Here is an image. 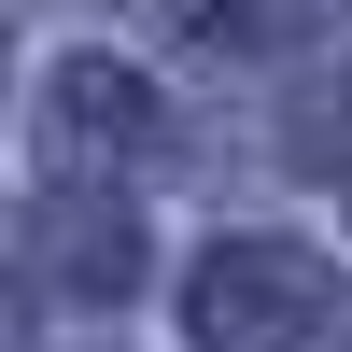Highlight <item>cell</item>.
I'll return each instance as SVG.
<instances>
[{
	"instance_id": "2",
	"label": "cell",
	"mask_w": 352,
	"mask_h": 352,
	"mask_svg": "<svg viewBox=\"0 0 352 352\" xmlns=\"http://www.w3.org/2000/svg\"><path fill=\"white\" fill-rule=\"evenodd\" d=\"M56 141H71V155H113V141H155V99H141L127 71H99V56H85V71H56Z\"/></svg>"
},
{
	"instance_id": "1",
	"label": "cell",
	"mask_w": 352,
	"mask_h": 352,
	"mask_svg": "<svg viewBox=\"0 0 352 352\" xmlns=\"http://www.w3.org/2000/svg\"><path fill=\"white\" fill-rule=\"evenodd\" d=\"M310 310H324V268H310L296 240H240V254L197 268V338L212 352H282Z\"/></svg>"
}]
</instances>
